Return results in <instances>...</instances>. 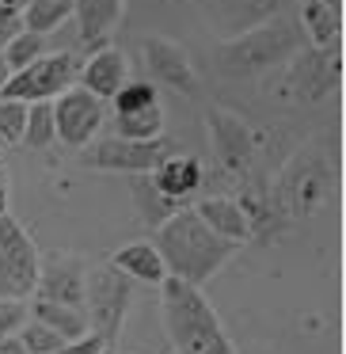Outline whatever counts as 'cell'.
Returning <instances> with one entry per match:
<instances>
[{
  "mask_svg": "<svg viewBox=\"0 0 346 354\" xmlns=\"http://www.w3.org/2000/svg\"><path fill=\"white\" fill-rule=\"evenodd\" d=\"M141 54H145V65L164 88L171 92H183V95H198V73H194V62L186 57V50L171 39H153L141 42Z\"/></svg>",
  "mask_w": 346,
  "mask_h": 354,
  "instance_id": "14",
  "label": "cell"
},
{
  "mask_svg": "<svg viewBox=\"0 0 346 354\" xmlns=\"http://www.w3.org/2000/svg\"><path fill=\"white\" fill-rule=\"evenodd\" d=\"M50 107H54V138L69 149H84L103 126V100H95L80 84L65 88L57 100H50Z\"/></svg>",
  "mask_w": 346,
  "mask_h": 354,
  "instance_id": "11",
  "label": "cell"
},
{
  "mask_svg": "<svg viewBox=\"0 0 346 354\" xmlns=\"http://www.w3.org/2000/svg\"><path fill=\"white\" fill-rule=\"evenodd\" d=\"M110 103H115V115H130V111H145V107H153V103H160V92H156V84H148V80H126Z\"/></svg>",
  "mask_w": 346,
  "mask_h": 354,
  "instance_id": "26",
  "label": "cell"
},
{
  "mask_svg": "<svg viewBox=\"0 0 346 354\" xmlns=\"http://www.w3.org/2000/svg\"><path fill=\"white\" fill-rule=\"evenodd\" d=\"M8 77H12V69H8V62H4V54H0V92H4V84H8Z\"/></svg>",
  "mask_w": 346,
  "mask_h": 354,
  "instance_id": "35",
  "label": "cell"
},
{
  "mask_svg": "<svg viewBox=\"0 0 346 354\" xmlns=\"http://www.w3.org/2000/svg\"><path fill=\"white\" fill-rule=\"evenodd\" d=\"M130 305H133V282L118 267L103 263V267L88 270V278H84V320H88V331H95L107 351L118 346V335H122Z\"/></svg>",
  "mask_w": 346,
  "mask_h": 354,
  "instance_id": "4",
  "label": "cell"
},
{
  "mask_svg": "<svg viewBox=\"0 0 346 354\" xmlns=\"http://www.w3.org/2000/svg\"><path fill=\"white\" fill-rule=\"evenodd\" d=\"M130 194H133V209H137V221H145V225H164L171 214L179 209V202H171L168 194H160L153 187V179H148V171L145 176H133L130 179Z\"/></svg>",
  "mask_w": 346,
  "mask_h": 354,
  "instance_id": "21",
  "label": "cell"
},
{
  "mask_svg": "<svg viewBox=\"0 0 346 354\" xmlns=\"http://www.w3.org/2000/svg\"><path fill=\"white\" fill-rule=\"evenodd\" d=\"M23 31V12H12V8H0V50L8 46L16 35Z\"/></svg>",
  "mask_w": 346,
  "mask_h": 354,
  "instance_id": "32",
  "label": "cell"
},
{
  "mask_svg": "<svg viewBox=\"0 0 346 354\" xmlns=\"http://www.w3.org/2000/svg\"><path fill=\"white\" fill-rule=\"evenodd\" d=\"M31 320L46 324V328H54L61 339H80L88 331V320L80 308H69V305H57V301H42L35 297L31 305Z\"/></svg>",
  "mask_w": 346,
  "mask_h": 354,
  "instance_id": "22",
  "label": "cell"
},
{
  "mask_svg": "<svg viewBox=\"0 0 346 354\" xmlns=\"http://www.w3.org/2000/svg\"><path fill=\"white\" fill-rule=\"evenodd\" d=\"M153 244L160 252L164 267H168V278H179V282L198 286V290L240 252V244L217 236L194 214V206H179L164 225H156Z\"/></svg>",
  "mask_w": 346,
  "mask_h": 354,
  "instance_id": "1",
  "label": "cell"
},
{
  "mask_svg": "<svg viewBox=\"0 0 346 354\" xmlns=\"http://www.w3.org/2000/svg\"><path fill=\"white\" fill-rule=\"evenodd\" d=\"M107 346H103V339L95 335V331H84L80 339H65L57 351H50V354H103Z\"/></svg>",
  "mask_w": 346,
  "mask_h": 354,
  "instance_id": "31",
  "label": "cell"
},
{
  "mask_svg": "<svg viewBox=\"0 0 346 354\" xmlns=\"http://www.w3.org/2000/svg\"><path fill=\"white\" fill-rule=\"evenodd\" d=\"M282 100L285 103H316L327 92H335L343 80V50H316L305 46L282 65Z\"/></svg>",
  "mask_w": 346,
  "mask_h": 354,
  "instance_id": "7",
  "label": "cell"
},
{
  "mask_svg": "<svg viewBox=\"0 0 346 354\" xmlns=\"http://www.w3.org/2000/svg\"><path fill=\"white\" fill-rule=\"evenodd\" d=\"M194 214L217 232V236L232 240V244H244L251 240V225H247V214L236 198H224V194H213V198H202L194 206Z\"/></svg>",
  "mask_w": 346,
  "mask_h": 354,
  "instance_id": "19",
  "label": "cell"
},
{
  "mask_svg": "<svg viewBox=\"0 0 346 354\" xmlns=\"http://www.w3.org/2000/svg\"><path fill=\"white\" fill-rule=\"evenodd\" d=\"M27 320V301H4L0 297V339L16 335Z\"/></svg>",
  "mask_w": 346,
  "mask_h": 354,
  "instance_id": "30",
  "label": "cell"
},
{
  "mask_svg": "<svg viewBox=\"0 0 346 354\" xmlns=\"http://www.w3.org/2000/svg\"><path fill=\"white\" fill-rule=\"evenodd\" d=\"M122 12H126V0H73L80 46L84 50L107 46V35L115 31V24H122Z\"/></svg>",
  "mask_w": 346,
  "mask_h": 354,
  "instance_id": "17",
  "label": "cell"
},
{
  "mask_svg": "<svg viewBox=\"0 0 346 354\" xmlns=\"http://www.w3.org/2000/svg\"><path fill=\"white\" fill-rule=\"evenodd\" d=\"M31 0H0V8H12V12H23Z\"/></svg>",
  "mask_w": 346,
  "mask_h": 354,
  "instance_id": "34",
  "label": "cell"
},
{
  "mask_svg": "<svg viewBox=\"0 0 346 354\" xmlns=\"http://www.w3.org/2000/svg\"><path fill=\"white\" fill-rule=\"evenodd\" d=\"M23 141L31 149H50L54 145V107L50 100H39V103H27V122H23Z\"/></svg>",
  "mask_w": 346,
  "mask_h": 354,
  "instance_id": "25",
  "label": "cell"
},
{
  "mask_svg": "<svg viewBox=\"0 0 346 354\" xmlns=\"http://www.w3.org/2000/svg\"><path fill=\"white\" fill-rule=\"evenodd\" d=\"M103 354H115V351H103Z\"/></svg>",
  "mask_w": 346,
  "mask_h": 354,
  "instance_id": "38",
  "label": "cell"
},
{
  "mask_svg": "<svg viewBox=\"0 0 346 354\" xmlns=\"http://www.w3.org/2000/svg\"><path fill=\"white\" fill-rule=\"evenodd\" d=\"M148 179H153V187L160 194H168L171 202H179V206H186V198L191 194H198L202 179H206V171H202V160L191 153H164L160 160H156V168L148 171Z\"/></svg>",
  "mask_w": 346,
  "mask_h": 354,
  "instance_id": "16",
  "label": "cell"
},
{
  "mask_svg": "<svg viewBox=\"0 0 346 354\" xmlns=\"http://www.w3.org/2000/svg\"><path fill=\"white\" fill-rule=\"evenodd\" d=\"M0 354H27V346L19 343V335H4L0 339Z\"/></svg>",
  "mask_w": 346,
  "mask_h": 354,
  "instance_id": "33",
  "label": "cell"
},
{
  "mask_svg": "<svg viewBox=\"0 0 346 354\" xmlns=\"http://www.w3.org/2000/svg\"><path fill=\"white\" fill-rule=\"evenodd\" d=\"M8 214V187H0V217Z\"/></svg>",
  "mask_w": 346,
  "mask_h": 354,
  "instance_id": "36",
  "label": "cell"
},
{
  "mask_svg": "<svg viewBox=\"0 0 346 354\" xmlns=\"http://www.w3.org/2000/svg\"><path fill=\"white\" fill-rule=\"evenodd\" d=\"M297 0H198V12L217 39H236L251 27L267 24L274 16H285Z\"/></svg>",
  "mask_w": 346,
  "mask_h": 354,
  "instance_id": "12",
  "label": "cell"
},
{
  "mask_svg": "<svg viewBox=\"0 0 346 354\" xmlns=\"http://www.w3.org/2000/svg\"><path fill=\"white\" fill-rule=\"evenodd\" d=\"M206 133H209L213 160L224 176H236V179L251 176L255 156H259V138L247 126V118H240L236 111L213 107V111H206Z\"/></svg>",
  "mask_w": 346,
  "mask_h": 354,
  "instance_id": "9",
  "label": "cell"
},
{
  "mask_svg": "<svg viewBox=\"0 0 346 354\" xmlns=\"http://www.w3.org/2000/svg\"><path fill=\"white\" fill-rule=\"evenodd\" d=\"M297 24L305 31V42H312L316 50H331L343 42V12H335L323 0H297Z\"/></svg>",
  "mask_w": 346,
  "mask_h": 354,
  "instance_id": "20",
  "label": "cell"
},
{
  "mask_svg": "<svg viewBox=\"0 0 346 354\" xmlns=\"http://www.w3.org/2000/svg\"><path fill=\"white\" fill-rule=\"evenodd\" d=\"M110 267H118L130 282H145V286H160L168 278V267H164L153 240H133V244L118 248L110 255Z\"/></svg>",
  "mask_w": 346,
  "mask_h": 354,
  "instance_id": "18",
  "label": "cell"
},
{
  "mask_svg": "<svg viewBox=\"0 0 346 354\" xmlns=\"http://www.w3.org/2000/svg\"><path fill=\"white\" fill-rule=\"evenodd\" d=\"M171 354H175V351H171Z\"/></svg>",
  "mask_w": 346,
  "mask_h": 354,
  "instance_id": "39",
  "label": "cell"
},
{
  "mask_svg": "<svg viewBox=\"0 0 346 354\" xmlns=\"http://www.w3.org/2000/svg\"><path fill=\"white\" fill-rule=\"evenodd\" d=\"M77 73H80V54L73 50H54V54H42L35 57L31 65L16 69L4 84V100H19V103H39V100H57L65 88L77 84Z\"/></svg>",
  "mask_w": 346,
  "mask_h": 354,
  "instance_id": "8",
  "label": "cell"
},
{
  "mask_svg": "<svg viewBox=\"0 0 346 354\" xmlns=\"http://www.w3.org/2000/svg\"><path fill=\"white\" fill-rule=\"evenodd\" d=\"M160 305H164V328H168L175 354H236L221 316L206 301L198 286H186L179 278L160 282Z\"/></svg>",
  "mask_w": 346,
  "mask_h": 354,
  "instance_id": "3",
  "label": "cell"
},
{
  "mask_svg": "<svg viewBox=\"0 0 346 354\" xmlns=\"http://www.w3.org/2000/svg\"><path fill=\"white\" fill-rule=\"evenodd\" d=\"M305 50V31L297 16H274L236 39H221L213 46V69L229 80H255L278 73L293 54Z\"/></svg>",
  "mask_w": 346,
  "mask_h": 354,
  "instance_id": "2",
  "label": "cell"
},
{
  "mask_svg": "<svg viewBox=\"0 0 346 354\" xmlns=\"http://www.w3.org/2000/svg\"><path fill=\"white\" fill-rule=\"evenodd\" d=\"M164 153H171V145L164 138L153 141H133V138H103V141H88L80 149V168L92 171H122V176H145L156 168Z\"/></svg>",
  "mask_w": 346,
  "mask_h": 354,
  "instance_id": "10",
  "label": "cell"
},
{
  "mask_svg": "<svg viewBox=\"0 0 346 354\" xmlns=\"http://www.w3.org/2000/svg\"><path fill=\"white\" fill-rule=\"evenodd\" d=\"M4 54V62H8V69H23V65H31L35 57L46 54V35H35V31H19L16 39L8 42V46L0 50Z\"/></svg>",
  "mask_w": 346,
  "mask_h": 354,
  "instance_id": "27",
  "label": "cell"
},
{
  "mask_svg": "<svg viewBox=\"0 0 346 354\" xmlns=\"http://www.w3.org/2000/svg\"><path fill=\"white\" fill-rule=\"evenodd\" d=\"M84 278L88 263L80 255H50L39 263V282H35V297L57 301L84 313Z\"/></svg>",
  "mask_w": 346,
  "mask_h": 354,
  "instance_id": "13",
  "label": "cell"
},
{
  "mask_svg": "<svg viewBox=\"0 0 346 354\" xmlns=\"http://www.w3.org/2000/svg\"><path fill=\"white\" fill-rule=\"evenodd\" d=\"M69 19H73V0H31L23 8V31H35V35H46L50 39Z\"/></svg>",
  "mask_w": 346,
  "mask_h": 354,
  "instance_id": "23",
  "label": "cell"
},
{
  "mask_svg": "<svg viewBox=\"0 0 346 354\" xmlns=\"http://www.w3.org/2000/svg\"><path fill=\"white\" fill-rule=\"evenodd\" d=\"M39 263H42V255H39L35 236L12 214H4L0 217V297L4 301L35 297Z\"/></svg>",
  "mask_w": 346,
  "mask_h": 354,
  "instance_id": "6",
  "label": "cell"
},
{
  "mask_svg": "<svg viewBox=\"0 0 346 354\" xmlns=\"http://www.w3.org/2000/svg\"><path fill=\"white\" fill-rule=\"evenodd\" d=\"M331 194V168L320 153L312 149H300L289 164L282 168L274 187V202L285 217H305L327 202Z\"/></svg>",
  "mask_w": 346,
  "mask_h": 354,
  "instance_id": "5",
  "label": "cell"
},
{
  "mask_svg": "<svg viewBox=\"0 0 346 354\" xmlns=\"http://www.w3.org/2000/svg\"><path fill=\"white\" fill-rule=\"evenodd\" d=\"M23 122H27V103L4 100L0 95V145H19L23 141Z\"/></svg>",
  "mask_w": 346,
  "mask_h": 354,
  "instance_id": "28",
  "label": "cell"
},
{
  "mask_svg": "<svg viewBox=\"0 0 346 354\" xmlns=\"http://www.w3.org/2000/svg\"><path fill=\"white\" fill-rule=\"evenodd\" d=\"M16 335H19V343L27 346V354H50L65 343L54 328H46V324H39V320H23V328H19Z\"/></svg>",
  "mask_w": 346,
  "mask_h": 354,
  "instance_id": "29",
  "label": "cell"
},
{
  "mask_svg": "<svg viewBox=\"0 0 346 354\" xmlns=\"http://www.w3.org/2000/svg\"><path fill=\"white\" fill-rule=\"evenodd\" d=\"M130 80V65H126V54L118 46H99L88 57H80V73L77 84L88 88L95 100H115V92Z\"/></svg>",
  "mask_w": 346,
  "mask_h": 354,
  "instance_id": "15",
  "label": "cell"
},
{
  "mask_svg": "<svg viewBox=\"0 0 346 354\" xmlns=\"http://www.w3.org/2000/svg\"><path fill=\"white\" fill-rule=\"evenodd\" d=\"M323 4H331L335 12H343V0H323Z\"/></svg>",
  "mask_w": 346,
  "mask_h": 354,
  "instance_id": "37",
  "label": "cell"
},
{
  "mask_svg": "<svg viewBox=\"0 0 346 354\" xmlns=\"http://www.w3.org/2000/svg\"><path fill=\"white\" fill-rule=\"evenodd\" d=\"M118 138H133V141L164 138V107H160V103H153V107H145V111L118 115Z\"/></svg>",
  "mask_w": 346,
  "mask_h": 354,
  "instance_id": "24",
  "label": "cell"
}]
</instances>
